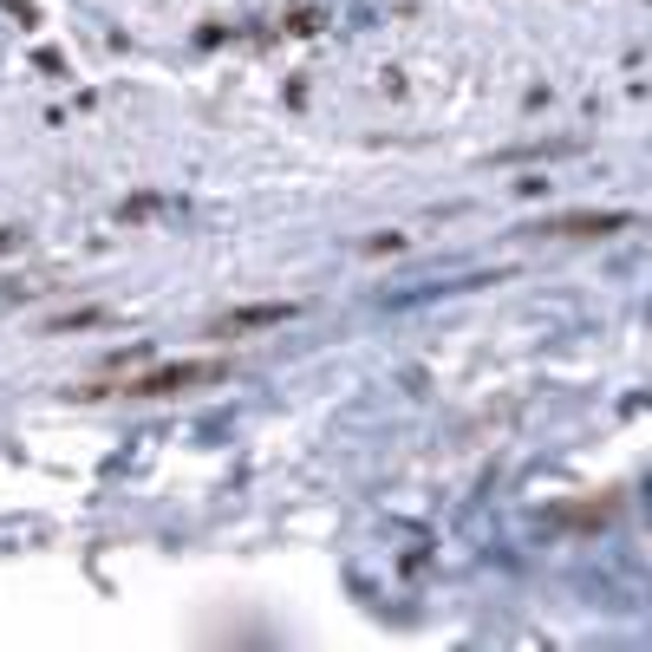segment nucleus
I'll list each match as a JSON object with an SVG mask.
<instances>
[{
	"mask_svg": "<svg viewBox=\"0 0 652 652\" xmlns=\"http://www.w3.org/2000/svg\"><path fill=\"white\" fill-rule=\"evenodd\" d=\"M229 379V359H176V366H150V372H131L124 385H78V398H183V392H202V385H222Z\"/></svg>",
	"mask_w": 652,
	"mask_h": 652,
	"instance_id": "obj_1",
	"label": "nucleus"
},
{
	"mask_svg": "<svg viewBox=\"0 0 652 652\" xmlns=\"http://www.w3.org/2000/svg\"><path fill=\"white\" fill-rule=\"evenodd\" d=\"M300 307L294 300H268V307H229L209 320V340H248V333H268V327H287Z\"/></svg>",
	"mask_w": 652,
	"mask_h": 652,
	"instance_id": "obj_2",
	"label": "nucleus"
},
{
	"mask_svg": "<svg viewBox=\"0 0 652 652\" xmlns=\"http://www.w3.org/2000/svg\"><path fill=\"white\" fill-rule=\"evenodd\" d=\"M620 229H627L620 209H581V216H549V222H542L549 242H568V235H620Z\"/></svg>",
	"mask_w": 652,
	"mask_h": 652,
	"instance_id": "obj_3",
	"label": "nucleus"
}]
</instances>
